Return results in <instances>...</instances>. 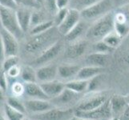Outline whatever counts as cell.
I'll return each instance as SVG.
<instances>
[{"label": "cell", "instance_id": "cell-10", "mask_svg": "<svg viewBox=\"0 0 129 120\" xmlns=\"http://www.w3.org/2000/svg\"><path fill=\"white\" fill-rule=\"evenodd\" d=\"M2 34L5 58L10 56H19L20 53V43L19 40L11 33L3 28L0 29Z\"/></svg>", "mask_w": 129, "mask_h": 120}, {"label": "cell", "instance_id": "cell-37", "mask_svg": "<svg viewBox=\"0 0 129 120\" xmlns=\"http://www.w3.org/2000/svg\"><path fill=\"white\" fill-rule=\"evenodd\" d=\"M0 87L6 92L8 88V78L7 73L3 69L0 70Z\"/></svg>", "mask_w": 129, "mask_h": 120}, {"label": "cell", "instance_id": "cell-27", "mask_svg": "<svg viewBox=\"0 0 129 120\" xmlns=\"http://www.w3.org/2000/svg\"><path fill=\"white\" fill-rule=\"evenodd\" d=\"M3 109L7 120H23L26 117L25 114L15 110L7 103L4 104Z\"/></svg>", "mask_w": 129, "mask_h": 120}, {"label": "cell", "instance_id": "cell-44", "mask_svg": "<svg viewBox=\"0 0 129 120\" xmlns=\"http://www.w3.org/2000/svg\"><path fill=\"white\" fill-rule=\"evenodd\" d=\"M0 120H7L3 108H0Z\"/></svg>", "mask_w": 129, "mask_h": 120}, {"label": "cell", "instance_id": "cell-11", "mask_svg": "<svg viewBox=\"0 0 129 120\" xmlns=\"http://www.w3.org/2000/svg\"><path fill=\"white\" fill-rule=\"evenodd\" d=\"M80 11L73 8H69L68 15L64 20L59 26H57V29L61 35L65 36L75 25H77L81 20Z\"/></svg>", "mask_w": 129, "mask_h": 120}, {"label": "cell", "instance_id": "cell-38", "mask_svg": "<svg viewBox=\"0 0 129 120\" xmlns=\"http://www.w3.org/2000/svg\"><path fill=\"white\" fill-rule=\"evenodd\" d=\"M0 7L16 10L19 6L18 5L15 0H0Z\"/></svg>", "mask_w": 129, "mask_h": 120}, {"label": "cell", "instance_id": "cell-9", "mask_svg": "<svg viewBox=\"0 0 129 120\" xmlns=\"http://www.w3.org/2000/svg\"><path fill=\"white\" fill-rule=\"evenodd\" d=\"M63 43L60 40H59L55 44H53L51 47L47 48L46 51H44L36 59H35L33 61L29 63V64L36 69L39 66L51 63V62L55 59L56 57L60 54V52L63 50Z\"/></svg>", "mask_w": 129, "mask_h": 120}, {"label": "cell", "instance_id": "cell-52", "mask_svg": "<svg viewBox=\"0 0 129 120\" xmlns=\"http://www.w3.org/2000/svg\"><path fill=\"white\" fill-rule=\"evenodd\" d=\"M23 120H29V119H28L27 118H26H26H23Z\"/></svg>", "mask_w": 129, "mask_h": 120}, {"label": "cell", "instance_id": "cell-43", "mask_svg": "<svg viewBox=\"0 0 129 120\" xmlns=\"http://www.w3.org/2000/svg\"><path fill=\"white\" fill-rule=\"evenodd\" d=\"M118 118L119 120H129V105L127 106V108L124 110V111Z\"/></svg>", "mask_w": 129, "mask_h": 120}, {"label": "cell", "instance_id": "cell-34", "mask_svg": "<svg viewBox=\"0 0 129 120\" xmlns=\"http://www.w3.org/2000/svg\"><path fill=\"white\" fill-rule=\"evenodd\" d=\"M93 49H94V52L104 53V54H110V52L114 50L112 47H110L108 44H106L103 40L94 43Z\"/></svg>", "mask_w": 129, "mask_h": 120}, {"label": "cell", "instance_id": "cell-35", "mask_svg": "<svg viewBox=\"0 0 129 120\" xmlns=\"http://www.w3.org/2000/svg\"><path fill=\"white\" fill-rule=\"evenodd\" d=\"M43 7L51 16H54L59 10L57 7L56 0H44Z\"/></svg>", "mask_w": 129, "mask_h": 120}, {"label": "cell", "instance_id": "cell-28", "mask_svg": "<svg viewBox=\"0 0 129 120\" xmlns=\"http://www.w3.org/2000/svg\"><path fill=\"white\" fill-rule=\"evenodd\" d=\"M6 103L8 104L9 106H11V107L15 108V110H19V111L23 113L26 115V110L25 108L23 99H22V98H19V97L7 95Z\"/></svg>", "mask_w": 129, "mask_h": 120}, {"label": "cell", "instance_id": "cell-45", "mask_svg": "<svg viewBox=\"0 0 129 120\" xmlns=\"http://www.w3.org/2000/svg\"><path fill=\"white\" fill-rule=\"evenodd\" d=\"M123 62L127 65L129 66V53H127V55H125L123 56Z\"/></svg>", "mask_w": 129, "mask_h": 120}, {"label": "cell", "instance_id": "cell-41", "mask_svg": "<svg viewBox=\"0 0 129 120\" xmlns=\"http://www.w3.org/2000/svg\"><path fill=\"white\" fill-rule=\"evenodd\" d=\"M5 59V52H4V47H3V42L2 34L0 32V63H3V61Z\"/></svg>", "mask_w": 129, "mask_h": 120}, {"label": "cell", "instance_id": "cell-3", "mask_svg": "<svg viewBox=\"0 0 129 120\" xmlns=\"http://www.w3.org/2000/svg\"><path fill=\"white\" fill-rule=\"evenodd\" d=\"M114 10L112 0H101L82 11L80 12L81 19L88 23H92Z\"/></svg>", "mask_w": 129, "mask_h": 120}, {"label": "cell", "instance_id": "cell-21", "mask_svg": "<svg viewBox=\"0 0 129 120\" xmlns=\"http://www.w3.org/2000/svg\"><path fill=\"white\" fill-rule=\"evenodd\" d=\"M109 60V54L100 52H93L91 53L86 57V63L87 66H94L98 67L104 68L108 65Z\"/></svg>", "mask_w": 129, "mask_h": 120}, {"label": "cell", "instance_id": "cell-13", "mask_svg": "<svg viewBox=\"0 0 129 120\" xmlns=\"http://www.w3.org/2000/svg\"><path fill=\"white\" fill-rule=\"evenodd\" d=\"M87 49V40L81 39L79 41L71 43L66 48L64 57L70 60L77 59L83 56Z\"/></svg>", "mask_w": 129, "mask_h": 120}, {"label": "cell", "instance_id": "cell-19", "mask_svg": "<svg viewBox=\"0 0 129 120\" xmlns=\"http://www.w3.org/2000/svg\"><path fill=\"white\" fill-rule=\"evenodd\" d=\"M39 84H40L44 93L49 98V99H54V98L58 96L66 87L65 83L61 81H58L56 79Z\"/></svg>", "mask_w": 129, "mask_h": 120}, {"label": "cell", "instance_id": "cell-47", "mask_svg": "<svg viewBox=\"0 0 129 120\" xmlns=\"http://www.w3.org/2000/svg\"><path fill=\"white\" fill-rule=\"evenodd\" d=\"M35 2H36V3L38 4V5L42 7H43V3H44V0H35Z\"/></svg>", "mask_w": 129, "mask_h": 120}, {"label": "cell", "instance_id": "cell-23", "mask_svg": "<svg viewBox=\"0 0 129 120\" xmlns=\"http://www.w3.org/2000/svg\"><path fill=\"white\" fill-rule=\"evenodd\" d=\"M80 66L72 63H63L58 66V76L62 78L68 79L76 76L80 70Z\"/></svg>", "mask_w": 129, "mask_h": 120}, {"label": "cell", "instance_id": "cell-49", "mask_svg": "<svg viewBox=\"0 0 129 120\" xmlns=\"http://www.w3.org/2000/svg\"><path fill=\"white\" fill-rule=\"evenodd\" d=\"M109 120H119V119L118 118H114V117H113L112 118H110Z\"/></svg>", "mask_w": 129, "mask_h": 120}, {"label": "cell", "instance_id": "cell-30", "mask_svg": "<svg viewBox=\"0 0 129 120\" xmlns=\"http://www.w3.org/2000/svg\"><path fill=\"white\" fill-rule=\"evenodd\" d=\"M101 0H71L70 8H73L79 11H82L84 9L94 5Z\"/></svg>", "mask_w": 129, "mask_h": 120}, {"label": "cell", "instance_id": "cell-8", "mask_svg": "<svg viewBox=\"0 0 129 120\" xmlns=\"http://www.w3.org/2000/svg\"><path fill=\"white\" fill-rule=\"evenodd\" d=\"M74 114L89 120H109L112 117L110 106V99L102 106L89 111H79L74 110Z\"/></svg>", "mask_w": 129, "mask_h": 120}, {"label": "cell", "instance_id": "cell-29", "mask_svg": "<svg viewBox=\"0 0 129 120\" xmlns=\"http://www.w3.org/2000/svg\"><path fill=\"white\" fill-rule=\"evenodd\" d=\"M102 40L106 44H108L110 47H112V49H116L121 44L123 38L117 32L113 30V31L109 33L108 34H107Z\"/></svg>", "mask_w": 129, "mask_h": 120}, {"label": "cell", "instance_id": "cell-42", "mask_svg": "<svg viewBox=\"0 0 129 120\" xmlns=\"http://www.w3.org/2000/svg\"><path fill=\"white\" fill-rule=\"evenodd\" d=\"M112 3L115 9H116L129 3V0H112Z\"/></svg>", "mask_w": 129, "mask_h": 120}, {"label": "cell", "instance_id": "cell-12", "mask_svg": "<svg viewBox=\"0 0 129 120\" xmlns=\"http://www.w3.org/2000/svg\"><path fill=\"white\" fill-rule=\"evenodd\" d=\"M26 110V115L38 114L54 107L51 100L48 99H23Z\"/></svg>", "mask_w": 129, "mask_h": 120}, {"label": "cell", "instance_id": "cell-26", "mask_svg": "<svg viewBox=\"0 0 129 120\" xmlns=\"http://www.w3.org/2000/svg\"><path fill=\"white\" fill-rule=\"evenodd\" d=\"M88 80H83V79H76L69 81L65 83V87L70 89L75 92L80 94L82 92H84L87 90L88 88Z\"/></svg>", "mask_w": 129, "mask_h": 120}, {"label": "cell", "instance_id": "cell-6", "mask_svg": "<svg viewBox=\"0 0 129 120\" xmlns=\"http://www.w3.org/2000/svg\"><path fill=\"white\" fill-rule=\"evenodd\" d=\"M74 115V110L55 107L38 114H27L29 120H68Z\"/></svg>", "mask_w": 129, "mask_h": 120}, {"label": "cell", "instance_id": "cell-25", "mask_svg": "<svg viewBox=\"0 0 129 120\" xmlns=\"http://www.w3.org/2000/svg\"><path fill=\"white\" fill-rule=\"evenodd\" d=\"M19 78L25 83H38L36 76V69L30 64H25L21 66Z\"/></svg>", "mask_w": 129, "mask_h": 120}, {"label": "cell", "instance_id": "cell-24", "mask_svg": "<svg viewBox=\"0 0 129 120\" xmlns=\"http://www.w3.org/2000/svg\"><path fill=\"white\" fill-rule=\"evenodd\" d=\"M104 68L98 67L94 66H86L82 67L79 70L77 74V79H83V80H90L91 78H94L97 75L103 73Z\"/></svg>", "mask_w": 129, "mask_h": 120}, {"label": "cell", "instance_id": "cell-50", "mask_svg": "<svg viewBox=\"0 0 129 120\" xmlns=\"http://www.w3.org/2000/svg\"><path fill=\"white\" fill-rule=\"evenodd\" d=\"M2 28V24H1V18H0V29Z\"/></svg>", "mask_w": 129, "mask_h": 120}, {"label": "cell", "instance_id": "cell-7", "mask_svg": "<svg viewBox=\"0 0 129 120\" xmlns=\"http://www.w3.org/2000/svg\"><path fill=\"white\" fill-rule=\"evenodd\" d=\"M110 97L106 92H96L92 93L89 96L83 98L75 106V110L79 111H89L94 110L103 105L106 101H108Z\"/></svg>", "mask_w": 129, "mask_h": 120}, {"label": "cell", "instance_id": "cell-31", "mask_svg": "<svg viewBox=\"0 0 129 120\" xmlns=\"http://www.w3.org/2000/svg\"><path fill=\"white\" fill-rule=\"evenodd\" d=\"M53 26H55L53 20H51V19L48 20L47 22H44L43 23H40V24L34 26L33 28L30 30L28 34L29 35H35V34H42L43 32L47 31V30H50L51 28L53 27Z\"/></svg>", "mask_w": 129, "mask_h": 120}, {"label": "cell", "instance_id": "cell-17", "mask_svg": "<svg viewBox=\"0 0 129 120\" xmlns=\"http://www.w3.org/2000/svg\"><path fill=\"white\" fill-rule=\"evenodd\" d=\"M32 8L19 7L16 9L17 19L20 26V28L25 34L29 33L30 26V19H31Z\"/></svg>", "mask_w": 129, "mask_h": 120}, {"label": "cell", "instance_id": "cell-15", "mask_svg": "<svg viewBox=\"0 0 129 120\" xmlns=\"http://www.w3.org/2000/svg\"><path fill=\"white\" fill-rule=\"evenodd\" d=\"M37 82L43 83L56 79L58 76V66L54 63H49L36 68Z\"/></svg>", "mask_w": 129, "mask_h": 120}, {"label": "cell", "instance_id": "cell-48", "mask_svg": "<svg viewBox=\"0 0 129 120\" xmlns=\"http://www.w3.org/2000/svg\"><path fill=\"white\" fill-rule=\"evenodd\" d=\"M126 100H127V104L129 105V95L126 96Z\"/></svg>", "mask_w": 129, "mask_h": 120}, {"label": "cell", "instance_id": "cell-4", "mask_svg": "<svg viewBox=\"0 0 129 120\" xmlns=\"http://www.w3.org/2000/svg\"><path fill=\"white\" fill-rule=\"evenodd\" d=\"M0 18H1L2 28L15 35L19 41H22L26 38V34L20 28L18 22L16 10L0 7Z\"/></svg>", "mask_w": 129, "mask_h": 120}, {"label": "cell", "instance_id": "cell-20", "mask_svg": "<svg viewBox=\"0 0 129 120\" xmlns=\"http://www.w3.org/2000/svg\"><path fill=\"white\" fill-rule=\"evenodd\" d=\"M128 106L126 97L114 95L110 97V106L112 114L114 118H119Z\"/></svg>", "mask_w": 129, "mask_h": 120}, {"label": "cell", "instance_id": "cell-51", "mask_svg": "<svg viewBox=\"0 0 129 120\" xmlns=\"http://www.w3.org/2000/svg\"><path fill=\"white\" fill-rule=\"evenodd\" d=\"M1 69H2V63H0V70H1Z\"/></svg>", "mask_w": 129, "mask_h": 120}, {"label": "cell", "instance_id": "cell-18", "mask_svg": "<svg viewBox=\"0 0 129 120\" xmlns=\"http://www.w3.org/2000/svg\"><path fill=\"white\" fill-rule=\"evenodd\" d=\"M87 23H87V22L81 19L80 22L77 25H75L64 36L66 41L71 43L79 41V40H81L83 37L85 38L86 33L89 27Z\"/></svg>", "mask_w": 129, "mask_h": 120}, {"label": "cell", "instance_id": "cell-46", "mask_svg": "<svg viewBox=\"0 0 129 120\" xmlns=\"http://www.w3.org/2000/svg\"><path fill=\"white\" fill-rule=\"evenodd\" d=\"M68 120H89V119H85V118H80V117H78L76 115H73V116L69 118Z\"/></svg>", "mask_w": 129, "mask_h": 120}, {"label": "cell", "instance_id": "cell-5", "mask_svg": "<svg viewBox=\"0 0 129 120\" xmlns=\"http://www.w3.org/2000/svg\"><path fill=\"white\" fill-rule=\"evenodd\" d=\"M114 28L123 38L129 35V3L114 10Z\"/></svg>", "mask_w": 129, "mask_h": 120}, {"label": "cell", "instance_id": "cell-39", "mask_svg": "<svg viewBox=\"0 0 129 120\" xmlns=\"http://www.w3.org/2000/svg\"><path fill=\"white\" fill-rule=\"evenodd\" d=\"M7 99V94L5 91H3V89L0 87V108H3L4 104L6 103Z\"/></svg>", "mask_w": 129, "mask_h": 120}, {"label": "cell", "instance_id": "cell-33", "mask_svg": "<svg viewBox=\"0 0 129 120\" xmlns=\"http://www.w3.org/2000/svg\"><path fill=\"white\" fill-rule=\"evenodd\" d=\"M68 9L69 8H62V9H59L58 11L56 12V14L53 16V22H54V25L55 26H59L63 21L64 20V19L66 18L67 15H68Z\"/></svg>", "mask_w": 129, "mask_h": 120}, {"label": "cell", "instance_id": "cell-14", "mask_svg": "<svg viewBox=\"0 0 129 120\" xmlns=\"http://www.w3.org/2000/svg\"><path fill=\"white\" fill-rule=\"evenodd\" d=\"M78 96H79L78 93L65 87L64 90L59 95L50 100L55 107L63 108L65 106H68L70 104L75 103L78 99Z\"/></svg>", "mask_w": 129, "mask_h": 120}, {"label": "cell", "instance_id": "cell-40", "mask_svg": "<svg viewBox=\"0 0 129 120\" xmlns=\"http://www.w3.org/2000/svg\"><path fill=\"white\" fill-rule=\"evenodd\" d=\"M57 7L59 9L62 8H68L71 3V0H56Z\"/></svg>", "mask_w": 129, "mask_h": 120}, {"label": "cell", "instance_id": "cell-2", "mask_svg": "<svg viewBox=\"0 0 129 120\" xmlns=\"http://www.w3.org/2000/svg\"><path fill=\"white\" fill-rule=\"evenodd\" d=\"M113 30H115L114 11L91 23L86 33L85 38L87 41L96 43Z\"/></svg>", "mask_w": 129, "mask_h": 120}, {"label": "cell", "instance_id": "cell-36", "mask_svg": "<svg viewBox=\"0 0 129 120\" xmlns=\"http://www.w3.org/2000/svg\"><path fill=\"white\" fill-rule=\"evenodd\" d=\"M19 7H25L29 8H39L40 7L35 2V0H15Z\"/></svg>", "mask_w": 129, "mask_h": 120}, {"label": "cell", "instance_id": "cell-16", "mask_svg": "<svg viewBox=\"0 0 129 120\" xmlns=\"http://www.w3.org/2000/svg\"><path fill=\"white\" fill-rule=\"evenodd\" d=\"M23 99H49L39 83H25Z\"/></svg>", "mask_w": 129, "mask_h": 120}, {"label": "cell", "instance_id": "cell-22", "mask_svg": "<svg viewBox=\"0 0 129 120\" xmlns=\"http://www.w3.org/2000/svg\"><path fill=\"white\" fill-rule=\"evenodd\" d=\"M49 15H51L46 11V9L43 7L33 9L31 14V19H30V30L39 24L43 23L44 22H47L48 20H51L50 18H49Z\"/></svg>", "mask_w": 129, "mask_h": 120}, {"label": "cell", "instance_id": "cell-1", "mask_svg": "<svg viewBox=\"0 0 129 120\" xmlns=\"http://www.w3.org/2000/svg\"><path fill=\"white\" fill-rule=\"evenodd\" d=\"M60 35L56 26H53L42 34L29 35V38H26L23 42V46L20 45L19 55L23 54L26 56H30L33 58L31 60L33 61L44 51L59 41Z\"/></svg>", "mask_w": 129, "mask_h": 120}, {"label": "cell", "instance_id": "cell-32", "mask_svg": "<svg viewBox=\"0 0 129 120\" xmlns=\"http://www.w3.org/2000/svg\"><path fill=\"white\" fill-rule=\"evenodd\" d=\"M20 61H21V59L19 56L6 57L2 63V69L5 72H7L12 67H14V66L19 65Z\"/></svg>", "mask_w": 129, "mask_h": 120}]
</instances>
